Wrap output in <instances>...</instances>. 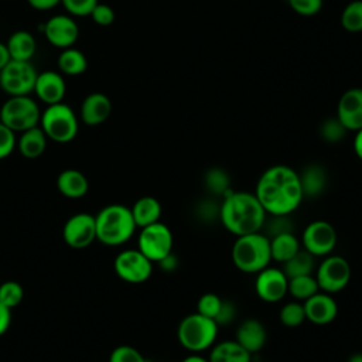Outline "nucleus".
<instances>
[{"label":"nucleus","instance_id":"obj_1","mask_svg":"<svg viewBox=\"0 0 362 362\" xmlns=\"http://www.w3.org/2000/svg\"><path fill=\"white\" fill-rule=\"evenodd\" d=\"M255 195L270 215H290L304 198L298 173L283 164L273 165L260 175Z\"/></svg>","mask_w":362,"mask_h":362},{"label":"nucleus","instance_id":"obj_2","mask_svg":"<svg viewBox=\"0 0 362 362\" xmlns=\"http://www.w3.org/2000/svg\"><path fill=\"white\" fill-rule=\"evenodd\" d=\"M222 198L219 219L226 230L235 236H242L263 228L266 211L255 194L230 189Z\"/></svg>","mask_w":362,"mask_h":362},{"label":"nucleus","instance_id":"obj_3","mask_svg":"<svg viewBox=\"0 0 362 362\" xmlns=\"http://www.w3.org/2000/svg\"><path fill=\"white\" fill-rule=\"evenodd\" d=\"M96 221V240L106 246H120L127 242L134 230L136 223L129 206L112 204L99 211Z\"/></svg>","mask_w":362,"mask_h":362},{"label":"nucleus","instance_id":"obj_4","mask_svg":"<svg viewBox=\"0 0 362 362\" xmlns=\"http://www.w3.org/2000/svg\"><path fill=\"white\" fill-rule=\"evenodd\" d=\"M272 260L270 239L260 232L236 236L232 246V262L243 273H259Z\"/></svg>","mask_w":362,"mask_h":362},{"label":"nucleus","instance_id":"obj_5","mask_svg":"<svg viewBox=\"0 0 362 362\" xmlns=\"http://www.w3.org/2000/svg\"><path fill=\"white\" fill-rule=\"evenodd\" d=\"M219 325L209 317L194 313L181 320L177 328V338L182 348L191 352H201L215 344Z\"/></svg>","mask_w":362,"mask_h":362},{"label":"nucleus","instance_id":"obj_6","mask_svg":"<svg viewBox=\"0 0 362 362\" xmlns=\"http://www.w3.org/2000/svg\"><path fill=\"white\" fill-rule=\"evenodd\" d=\"M41 129L49 140L57 143H69L78 134V117L65 103L48 105L41 113Z\"/></svg>","mask_w":362,"mask_h":362},{"label":"nucleus","instance_id":"obj_7","mask_svg":"<svg viewBox=\"0 0 362 362\" xmlns=\"http://www.w3.org/2000/svg\"><path fill=\"white\" fill-rule=\"evenodd\" d=\"M1 123L8 129L16 132H25L31 127L38 126L41 119V112L28 95L24 96H10L0 107Z\"/></svg>","mask_w":362,"mask_h":362},{"label":"nucleus","instance_id":"obj_8","mask_svg":"<svg viewBox=\"0 0 362 362\" xmlns=\"http://www.w3.org/2000/svg\"><path fill=\"white\" fill-rule=\"evenodd\" d=\"M37 71L30 61L10 59L0 71V88L10 96H24L34 92Z\"/></svg>","mask_w":362,"mask_h":362},{"label":"nucleus","instance_id":"obj_9","mask_svg":"<svg viewBox=\"0 0 362 362\" xmlns=\"http://www.w3.org/2000/svg\"><path fill=\"white\" fill-rule=\"evenodd\" d=\"M173 233L163 222H156L141 228L137 249L151 262H161L173 252Z\"/></svg>","mask_w":362,"mask_h":362},{"label":"nucleus","instance_id":"obj_10","mask_svg":"<svg viewBox=\"0 0 362 362\" xmlns=\"http://www.w3.org/2000/svg\"><path fill=\"white\" fill-rule=\"evenodd\" d=\"M317 283L320 290L334 294L346 287L351 279V266L348 260L342 256L329 255L318 264Z\"/></svg>","mask_w":362,"mask_h":362},{"label":"nucleus","instance_id":"obj_11","mask_svg":"<svg viewBox=\"0 0 362 362\" xmlns=\"http://www.w3.org/2000/svg\"><path fill=\"white\" fill-rule=\"evenodd\" d=\"M113 267L123 281L132 284L144 283L153 273V262L139 249H126L120 252L115 259Z\"/></svg>","mask_w":362,"mask_h":362},{"label":"nucleus","instance_id":"obj_12","mask_svg":"<svg viewBox=\"0 0 362 362\" xmlns=\"http://www.w3.org/2000/svg\"><path fill=\"white\" fill-rule=\"evenodd\" d=\"M301 242L313 256H328L337 245V230L328 221H313L303 230Z\"/></svg>","mask_w":362,"mask_h":362},{"label":"nucleus","instance_id":"obj_13","mask_svg":"<svg viewBox=\"0 0 362 362\" xmlns=\"http://www.w3.org/2000/svg\"><path fill=\"white\" fill-rule=\"evenodd\" d=\"M64 242L74 249H85L96 240L95 216L86 212L75 214L64 225Z\"/></svg>","mask_w":362,"mask_h":362},{"label":"nucleus","instance_id":"obj_14","mask_svg":"<svg viewBox=\"0 0 362 362\" xmlns=\"http://www.w3.org/2000/svg\"><path fill=\"white\" fill-rule=\"evenodd\" d=\"M288 279L281 269L264 267L255 280V291L264 303H277L287 294Z\"/></svg>","mask_w":362,"mask_h":362},{"label":"nucleus","instance_id":"obj_15","mask_svg":"<svg viewBox=\"0 0 362 362\" xmlns=\"http://www.w3.org/2000/svg\"><path fill=\"white\" fill-rule=\"evenodd\" d=\"M44 34L51 45L65 49L76 42L79 27L69 16L57 14L44 24Z\"/></svg>","mask_w":362,"mask_h":362},{"label":"nucleus","instance_id":"obj_16","mask_svg":"<svg viewBox=\"0 0 362 362\" xmlns=\"http://www.w3.org/2000/svg\"><path fill=\"white\" fill-rule=\"evenodd\" d=\"M337 117L346 130L356 132L362 129V88H351L341 95Z\"/></svg>","mask_w":362,"mask_h":362},{"label":"nucleus","instance_id":"obj_17","mask_svg":"<svg viewBox=\"0 0 362 362\" xmlns=\"http://www.w3.org/2000/svg\"><path fill=\"white\" fill-rule=\"evenodd\" d=\"M305 320L315 325L331 324L338 314V304L329 293L317 291L303 303Z\"/></svg>","mask_w":362,"mask_h":362},{"label":"nucleus","instance_id":"obj_18","mask_svg":"<svg viewBox=\"0 0 362 362\" xmlns=\"http://www.w3.org/2000/svg\"><path fill=\"white\" fill-rule=\"evenodd\" d=\"M34 92L40 100L47 103V106L59 103L65 96L66 83L58 72L45 71L37 75Z\"/></svg>","mask_w":362,"mask_h":362},{"label":"nucleus","instance_id":"obj_19","mask_svg":"<svg viewBox=\"0 0 362 362\" xmlns=\"http://www.w3.org/2000/svg\"><path fill=\"white\" fill-rule=\"evenodd\" d=\"M112 113V102L102 92L88 95L81 106V119L88 126L102 124Z\"/></svg>","mask_w":362,"mask_h":362},{"label":"nucleus","instance_id":"obj_20","mask_svg":"<svg viewBox=\"0 0 362 362\" xmlns=\"http://www.w3.org/2000/svg\"><path fill=\"white\" fill-rule=\"evenodd\" d=\"M267 339L264 325L256 318H247L239 324L236 329V342L242 345L249 354L259 352Z\"/></svg>","mask_w":362,"mask_h":362},{"label":"nucleus","instance_id":"obj_21","mask_svg":"<svg viewBox=\"0 0 362 362\" xmlns=\"http://www.w3.org/2000/svg\"><path fill=\"white\" fill-rule=\"evenodd\" d=\"M298 177L304 198H315L327 188V171L320 164H308L301 174H298Z\"/></svg>","mask_w":362,"mask_h":362},{"label":"nucleus","instance_id":"obj_22","mask_svg":"<svg viewBox=\"0 0 362 362\" xmlns=\"http://www.w3.org/2000/svg\"><path fill=\"white\" fill-rule=\"evenodd\" d=\"M57 188L58 191L66 198H82L89 188V182L83 173L79 170L68 168L59 173L57 178Z\"/></svg>","mask_w":362,"mask_h":362},{"label":"nucleus","instance_id":"obj_23","mask_svg":"<svg viewBox=\"0 0 362 362\" xmlns=\"http://www.w3.org/2000/svg\"><path fill=\"white\" fill-rule=\"evenodd\" d=\"M137 228H144L156 223L161 218V204L154 197H141L130 208Z\"/></svg>","mask_w":362,"mask_h":362},{"label":"nucleus","instance_id":"obj_24","mask_svg":"<svg viewBox=\"0 0 362 362\" xmlns=\"http://www.w3.org/2000/svg\"><path fill=\"white\" fill-rule=\"evenodd\" d=\"M10 58L17 61H30L37 49V42L30 31L18 30L14 31L6 44Z\"/></svg>","mask_w":362,"mask_h":362},{"label":"nucleus","instance_id":"obj_25","mask_svg":"<svg viewBox=\"0 0 362 362\" xmlns=\"http://www.w3.org/2000/svg\"><path fill=\"white\" fill-rule=\"evenodd\" d=\"M47 140L48 137L45 136L44 130L35 126L21 133L20 139L17 140V148L25 158H37L45 151Z\"/></svg>","mask_w":362,"mask_h":362},{"label":"nucleus","instance_id":"obj_26","mask_svg":"<svg viewBox=\"0 0 362 362\" xmlns=\"http://www.w3.org/2000/svg\"><path fill=\"white\" fill-rule=\"evenodd\" d=\"M250 355L236 341H222L212 345L209 354V362H252Z\"/></svg>","mask_w":362,"mask_h":362},{"label":"nucleus","instance_id":"obj_27","mask_svg":"<svg viewBox=\"0 0 362 362\" xmlns=\"http://www.w3.org/2000/svg\"><path fill=\"white\" fill-rule=\"evenodd\" d=\"M300 249V242L293 232H286L270 238L272 260H276L279 263L287 262Z\"/></svg>","mask_w":362,"mask_h":362},{"label":"nucleus","instance_id":"obj_28","mask_svg":"<svg viewBox=\"0 0 362 362\" xmlns=\"http://www.w3.org/2000/svg\"><path fill=\"white\" fill-rule=\"evenodd\" d=\"M315 256H313L305 249H300L294 256H291L287 262L283 263V272L287 279L311 274L315 267Z\"/></svg>","mask_w":362,"mask_h":362},{"label":"nucleus","instance_id":"obj_29","mask_svg":"<svg viewBox=\"0 0 362 362\" xmlns=\"http://www.w3.org/2000/svg\"><path fill=\"white\" fill-rule=\"evenodd\" d=\"M58 68L61 72L75 76V75H81L86 71L88 61L82 51L69 47V48L62 49V52L59 54Z\"/></svg>","mask_w":362,"mask_h":362},{"label":"nucleus","instance_id":"obj_30","mask_svg":"<svg viewBox=\"0 0 362 362\" xmlns=\"http://www.w3.org/2000/svg\"><path fill=\"white\" fill-rule=\"evenodd\" d=\"M320 290L317 279L313 277L311 274H305V276H297V277H291L288 279V288L287 293L291 294V297H294L296 300H307L308 297L314 296L317 291Z\"/></svg>","mask_w":362,"mask_h":362},{"label":"nucleus","instance_id":"obj_31","mask_svg":"<svg viewBox=\"0 0 362 362\" xmlns=\"http://www.w3.org/2000/svg\"><path fill=\"white\" fill-rule=\"evenodd\" d=\"M204 182H205L206 189L212 195L223 197L230 191V177L223 168H219V167L209 168L205 173Z\"/></svg>","mask_w":362,"mask_h":362},{"label":"nucleus","instance_id":"obj_32","mask_svg":"<svg viewBox=\"0 0 362 362\" xmlns=\"http://www.w3.org/2000/svg\"><path fill=\"white\" fill-rule=\"evenodd\" d=\"M341 25L351 33L362 31V0H354L341 13Z\"/></svg>","mask_w":362,"mask_h":362},{"label":"nucleus","instance_id":"obj_33","mask_svg":"<svg viewBox=\"0 0 362 362\" xmlns=\"http://www.w3.org/2000/svg\"><path fill=\"white\" fill-rule=\"evenodd\" d=\"M279 318L284 327L296 328L305 321L304 305L300 301H288L286 303L279 314Z\"/></svg>","mask_w":362,"mask_h":362},{"label":"nucleus","instance_id":"obj_34","mask_svg":"<svg viewBox=\"0 0 362 362\" xmlns=\"http://www.w3.org/2000/svg\"><path fill=\"white\" fill-rule=\"evenodd\" d=\"M24 298V288L14 280H7L0 284V303L8 310L17 307Z\"/></svg>","mask_w":362,"mask_h":362},{"label":"nucleus","instance_id":"obj_35","mask_svg":"<svg viewBox=\"0 0 362 362\" xmlns=\"http://www.w3.org/2000/svg\"><path fill=\"white\" fill-rule=\"evenodd\" d=\"M346 132L348 130L339 122L338 117H329V119L324 120L322 124H321V129H320L321 137L325 141H328V143H338V141H341Z\"/></svg>","mask_w":362,"mask_h":362},{"label":"nucleus","instance_id":"obj_36","mask_svg":"<svg viewBox=\"0 0 362 362\" xmlns=\"http://www.w3.org/2000/svg\"><path fill=\"white\" fill-rule=\"evenodd\" d=\"M222 304V298L215 294V293H205L199 297L198 303H197V313L209 317L215 321V317L221 308Z\"/></svg>","mask_w":362,"mask_h":362},{"label":"nucleus","instance_id":"obj_37","mask_svg":"<svg viewBox=\"0 0 362 362\" xmlns=\"http://www.w3.org/2000/svg\"><path fill=\"white\" fill-rule=\"evenodd\" d=\"M109 362H147L144 356L130 345H119L116 346L110 356Z\"/></svg>","mask_w":362,"mask_h":362},{"label":"nucleus","instance_id":"obj_38","mask_svg":"<svg viewBox=\"0 0 362 362\" xmlns=\"http://www.w3.org/2000/svg\"><path fill=\"white\" fill-rule=\"evenodd\" d=\"M65 10L76 17L90 16L92 10L98 4V0H61Z\"/></svg>","mask_w":362,"mask_h":362},{"label":"nucleus","instance_id":"obj_39","mask_svg":"<svg viewBox=\"0 0 362 362\" xmlns=\"http://www.w3.org/2000/svg\"><path fill=\"white\" fill-rule=\"evenodd\" d=\"M288 215H272V219L264 225H266V232H267V238H273L276 235L280 233H286V232H293V223L291 221L287 218ZM263 225V226H264Z\"/></svg>","mask_w":362,"mask_h":362},{"label":"nucleus","instance_id":"obj_40","mask_svg":"<svg viewBox=\"0 0 362 362\" xmlns=\"http://www.w3.org/2000/svg\"><path fill=\"white\" fill-rule=\"evenodd\" d=\"M17 147L16 133L6 124L0 123V160L8 157Z\"/></svg>","mask_w":362,"mask_h":362},{"label":"nucleus","instance_id":"obj_41","mask_svg":"<svg viewBox=\"0 0 362 362\" xmlns=\"http://www.w3.org/2000/svg\"><path fill=\"white\" fill-rule=\"evenodd\" d=\"M290 7L300 16H314L322 7V0H287Z\"/></svg>","mask_w":362,"mask_h":362},{"label":"nucleus","instance_id":"obj_42","mask_svg":"<svg viewBox=\"0 0 362 362\" xmlns=\"http://www.w3.org/2000/svg\"><path fill=\"white\" fill-rule=\"evenodd\" d=\"M90 17L95 21V24L102 25V27H107L115 21V10L107 4L98 3L95 6V8L92 10Z\"/></svg>","mask_w":362,"mask_h":362},{"label":"nucleus","instance_id":"obj_43","mask_svg":"<svg viewBox=\"0 0 362 362\" xmlns=\"http://www.w3.org/2000/svg\"><path fill=\"white\" fill-rule=\"evenodd\" d=\"M236 317V305L229 300H222L221 308L215 317V322L218 325H226Z\"/></svg>","mask_w":362,"mask_h":362},{"label":"nucleus","instance_id":"obj_44","mask_svg":"<svg viewBox=\"0 0 362 362\" xmlns=\"http://www.w3.org/2000/svg\"><path fill=\"white\" fill-rule=\"evenodd\" d=\"M11 324V310L0 303V337L8 329Z\"/></svg>","mask_w":362,"mask_h":362},{"label":"nucleus","instance_id":"obj_45","mask_svg":"<svg viewBox=\"0 0 362 362\" xmlns=\"http://www.w3.org/2000/svg\"><path fill=\"white\" fill-rule=\"evenodd\" d=\"M27 1L35 10H51L61 3V0H27Z\"/></svg>","mask_w":362,"mask_h":362},{"label":"nucleus","instance_id":"obj_46","mask_svg":"<svg viewBox=\"0 0 362 362\" xmlns=\"http://www.w3.org/2000/svg\"><path fill=\"white\" fill-rule=\"evenodd\" d=\"M160 264H161V267L163 269H165V270H174L175 267H177V264H178V262H177V257H175V255L171 252L168 256H165L161 262H158Z\"/></svg>","mask_w":362,"mask_h":362},{"label":"nucleus","instance_id":"obj_47","mask_svg":"<svg viewBox=\"0 0 362 362\" xmlns=\"http://www.w3.org/2000/svg\"><path fill=\"white\" fill-rule=\"evenodd\" d=\"M354 151L362 160V129L356 130V134L354 139Z\"/></svg>","mask_w":362,"mask_h":362},{"label":"nucleus","instance_id":"obj_48","mask_svg":"<svg viewBox=\"0 0 362 362\" xmlns=\"http://www.w3.org/2000/svg\"><path fill=\"white\" fill-rule=\"evenodd\" d=\"M10 54H8V49L6 47V44L0 42V71L6 66V64L10 61Z\"/></svg>","mask_w":362,"mask_h":362},{"label":"nucleus","instance_id":"obj_49","mask_svg":"<svg viewBox=\"0 0 362 362\" xmlns=\"http://www.w3.org/2000/svg\"><path fill=\"white\" fill-rule=\"evenodd\" d=\"M182 362H209V359H206V358H204V356H199V355H197V354H192V355L184 358Z\"/></svg>","mask_w":362,"mask_h":362},{"label":"nucleus","instance_id":"obj_50","mask_svg":"<svg viewBox=\"0 0 362 362\" xmlns=\"http://www.w3.org/2000/svg\"><path fill=\"white\" fill-rule=\"evenodd\" d=\"M346 362H362V354H361V352H358V354L351 355V356L348 358V361H346Z\"/></svg>","mask_w":362,"mask_h":362},{"label":"nucleus","instance_id":"obj_51","mask_svg":"<svg viewBox=\"0 0 362 362\" xmlns=\"http://www.w3.org/2000/svg\"><path fill=\"white\" fill-rule=\"evenodd\" d=\"M257 362H266V361H257Z\"/></svg>","mask_w":362,"mask_h":362},{"label":"nucleus","instance_id":"obj_52","mask_svg":"<svg viewBox=\"0 0 362 362\" xmlns=\"http://www.w3.org/2000/svg\"><path fill=\"white\" fill-rule=\"evenodd\" d=\"M0 123H1V119H0Z\"/></svg>","mask_w":362,"mask_h":362}]
</instances>
